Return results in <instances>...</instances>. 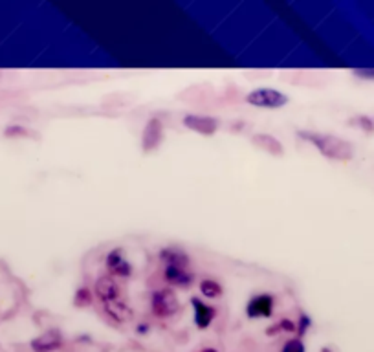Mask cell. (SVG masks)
Listing matches in <instances>:
<instances>
[{"mask_svg":"<svg viewBox=\"0 0 374 352\" xmlns=\"http://www.w3.org/2000/svg\"><path fill=\"white\" fill-rule=\"evenodd\" d=\"M251 143H253L257 149L266 150V152H270V155L274 156H283V152H285L283 143L270 134H255L253 138H251Z\"/></svg>","mask_w":374,"mask_h":352,"instance_id":"cell-12","label":"cell"},{"mask_svg":"<svg viewBox=\"0 0 374 352\" xmlns=\"http://www.w3.org/2000/svg\"><path fill=\"white\" fill-rule=\"evenodd\" d=\"M280 331L294 332V331H296V323L288 322V319H283V322H280L279 325L274 326V328H270V331H268V334H271V332H280Z\"/></svg>","mask_w":374,"mask_h":352,"instance_id":"cell-17","label":"cell"},{"mask_svg":"<svg viewBox=\"0 0 374 352\" xmlns=\"http://www.w3.org/2000/svg\"><path fill=\"white\" fill-rule=\"evenodd\" d=\"M4 134L10 138V136H26L28 130L24 127H19V125H11V127H6Z\"/></svg>","mask_w":374,"mask_h":352,"instance_id":"cell-19","label":"cell"},{"mask_svg":"<svg viewBox=\"0 0 374 352\" xmlns=\"http://www.w3.org/2000/svg\"><path fill=\"white\" fill-rule=\"evenodd\" d=\"M161 261H163V275L169 285L180 286V288L193 285L195 275L191 272V261L186 254L178 249H163Z\"/></svg>","mask_w":374,"mask_h":352,"instance_id":"cell-3","label":"cell"},{"mask_svg":"<svg viewBox=\"0 0 374 352\" xmlns=\"http://www.w3.org/2000/svg\"><path fill=\"white\" fill-rule=\"evenodd\" d=\"M184 125L187 129L195 130L198 134L204 136H211L217 132L218 129V121L211 116H200V114H187L184 118Z\"/></svg>","mask_w":374,"mask_h":352,"instance_id":"cell-7","label":"cell"},{"mask_svg":"<svg viewBox=\"0 0 374 352\" xmlns=\"http://www.w3.org/2000/svg\"><path fill=\"white\" fill-rule=\"evenodd\" d=\"M280 352H305V343L299 337H294V340H288V342L283 345Z\"/></svg>","mask_w":374,"mask_h":352,"instance_id":"cell-14","label":"cell"},{"mask_svg":"<svg viewBox=\"0 0 374 352\" xmlns=\"http://www.w3.org/2000/svg\"><path fill=\"white\" fill-rule=\"evenodd\" d=\"M310 326V317L307 316H301V325H299V340H301V336L307 332V328Z\"/></svg>","mask_w":374,"mask_h":352,"instance_id":"cell-20","label":"cell"},{"mask_svg":"<svg viewBox=\"0 0 374 352\" xmlns=\"http://www.w3.org/2000/svg\"><path fill=\"white\" fill-rule=\"evenodd\" d=\"M96 295L99 301L103 303L105 312L110 314L112 319L125 323L130 319V308L127 306L123 299V292H121L120 283L112 277V275H103L96 281Z\"/></svg>","mask_w":374,"mask_h":352,"instance_id":"cell-1","label":"cell"},{"mask_svg":"<svg viewBox=\"0 0 374 352\" xmlns=\"http://www.w3.org/2000/svg\"><path fill=\"white\" fill-rule=\"evenodd\" d=\"M30 345H31V349H33V352L57 351V349L62 345V334L59 331H55V328H52V331H46L44 334L35 337Z\"/></svg>","mask_w":374,"mask_h":352,"instance_id":"cell-9","label":"cell"},{"mask_svg":"<svg viewBox=\"0 0 374 352\" xmlns=\"http://www.w3.org/2000/svg\"><path fill=\"white\" fill-rule=\"evenodd\" d=\"M354 123L358 125V127H362L365 132H373L374 130V121L369 116H358V118L354 119Z\"/></svg>","mask_w":374,"mask_h":352,"instance_id":"cell-16","label":"cell"},{"mask_svg":"<svg viewBox=\"0 0 374 352\" xmlns=\"http://www.w3.org/2000/svg\"><path fill=\"white\" fill-rule=\"evenodd\" d=\"M90 303H92V295H90V292L87 290V288L78 290V294H75V306H89Z\"/></svg>","mask_w":374,"mask_h":352,"instance_id":"cell-15","label":"cell"},{"mask_svg":"<svg viewBox=\"0 0 374 352\" xmlns=\"http://www.w3.org/2000/svg\"><path fill=\"white\" fill-rule=\"evenodd\" d=\"M198 352H218L217 349H202V351H198Z\"/></svg>","mask_w":374,"mask_h":352,"instance_id":"cell-21","label":"cell"},{"mask_svg":"<svg viewBox=\"0 0 374 352\" xmlns=\"http://www.w3.org/2000/svg\"><path fill=\"white\" fill-rule=\"evenodd\" d=\"M246 101L251 107H260V109H280L288 103V98L274 88H257L246 96Z\"/></svg>","mask_w":374,"mask_h":352,"instance_id":"cell-4","label":"cell"},{"mask_svg":"<svg viewBox=\"0 0 374 352\" xmlns=\"http://www.w3.org/2000/svg\"><path fill=\"white\" fill-rule=\"evenodd\" d=\"M107 270L112 277H120V279H125L132 274V268L130 264L123 259V254H121L120 248L112 249L109 255H107Z\"/></svg>","mask_w":374,"mask_h":352,"instance_id":"cell-10","label":"cell"},{"mask_svg":"<svg viewBox=\"0 0 374 352\" xmlns=\"http://www.w3.org/2000/svg\"><path fill=\"white\" fill-rule=\"evenodd\" d=\"M200 292H202V295L209 297V299H215V297L222 295V286L213 279H204L202 283H200Z\"/></svg>","mask_w":374,"mask_h":352,"instance_id":"cell-13","label":"cell"},{"mask_svg":"<svg viewBox=\"0 0 374 352\" xmlns=\"http://www.w3.org/2000/svg\"><path fill=\"white\" fill-rule=\"evenodd\" d=\"M299 136L303 140L310 141L325 158L334 161H348L353 160L354 147L350 141L338 138L332 134H321V132H312V130H299Z\"/></svg>","mask_w":374,"mask_h":352,"instance_id":"cell-2","label":"cell"},{"mask_svg":"<svg viewBox=\"0 0 374 352\" xmlns=\"http://www.w3.org/2000/svg\"><path fill=\"white\" fill-rule=\"evenodd\" d=\"M353 73L359 79H371V81H374V68H354Z\"/></svg>","mask_w":374,"mask_h":352,"instance_id":"cell-18","label":"cell"},{"mask_svg":"<svg viewBox=\"0 0 374 352\" xmlns=\"http://www.w3.org/2000/svg\"><path fill=\"white\" fill-rule=\"evenodd\" d=\"M151 306L156 317H171L180 312V301L172 290H156L152 294Z\"/></svg>","mask_w":374,"mask_h":352,"instance_id":"cell-5","label":"cell"},{"mask_svg":"<svg viewBox=\"0 0 374 352\" xmlns=\"http://www.w3.org/2000/svg\"><path fill=\"white\" fill-rule=\"evenodd\" d=\"M191 303L195 306V323H197V326L198 328H208L215 319V316H217V310L213 306L202 303L198 297H193Z\"/></svg>","mask_w":374,"mask_h":352,"instance_id":"cell-11","label":"cell"},{"mask_svg":"<svg viewBox=\"0 0 374 352\" xmlns=\"http://www.w3.org/2000/svg\"><path fill=\"white\" fill-rule=\"evenodd\" d=\"M274 312V297L270 294L255 295L246 306L248 317H270Z\"/></svg>","mask_w":374,"mask_h":352,"instance_id":"cell-8","label":"cell"},{"mask_svg":"<svg viewBox=\"0 0 374 352\" xmlns=\"http://www.w3.org/2000/svg\"><path fill=\"white\" fill-rule=\"evenodd\" d=\"M161 140H163V125L160 119L151 118L147 121L145 129H143V136H141V147L145 152H151L156 147H160Z\"/></svg>","mask_w":374,"mask_h":352,"instance_id":"cell-6","label":"cell"}]
</instances>
